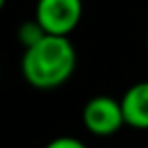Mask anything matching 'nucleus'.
<instances>
[{
  "instance_id": "1",
  "label": "nucleus",
  "mask_w": 148,
  "mask_h": 148,
  "mask_svg": "<svg viewBox=\"0 0 148 148\" xmlns=\"http://www.w3.org/2000/svg\"><path fill=\"white\" fill-rule=\"evenodd\" d=\"M77 65V53L69 37L47 35L41 43L25 49L21 71L35 89H57L65 85Z\"/></svg>"
},
{
  "instance_id": "2",
  "label": "nucleus",
  "mask_w": 148,
  "mask_h": 148,
  "mask_svg": "<svg viewBox=\"0 0 148 148\" xmlns=\"http://www.w3.org/2000/svg\"><path fill=\"white\" fill-rule=\"evenodd\" d=\"M35 18L47 35L69 37L83 18V0H37Z\"/></svg>"
},
{
  "instance_id": "3",
  "label": "nucleus",
  "mask_w": 148,
  "mask_h": 148,
  "mask_svg": "<svg viewBox=\"0 0 148 148\" xmlns=\"http://www.w3.org/2000/svg\"><path fill=\"white\" fill-rule=\"evenodd\" d=\"M81 122L85 130L97 138H110L126 126L120 99L112 95H93L85 101L81 112Z\"/></svg>"
},
{
  "instance_id": "4",
  "label": "nucleus",
  "mask_w": 148,
  "mask_h": 148,
  "mask_svg": "<svg viewBox=\"0 0 148 148\" xmlns=\"http://www.w3.org/2000/svg\"><path fill=\"white\" fill-rule=\"evenodd\" d=\"M126 126L134 130H148V81L130 85L120 97Z\"/></svg>"
},
{
  "instance_id": "5",
  "label": "nucleus",
  "mask_w": 148,
  "mask_h": 148,
  "mask_svg": "<svg viewBox=\"0 0 148 148\" xmlns=\"http://www.w3.org/2000/svg\"><path fill=\"white\" fill-rule=\"evenodd\" d=\"M45 37H47V31L41 27V23H39L37 18L27 21V23H23V25L18 27V41H21V45H23L25 49H29V47H33V45H37V43H41Z\"/></svg>"
},
{
  "instance_id": "6",
  "label": "nucleus",
  "mask_w": 148,
  "mask_h": 148,
  "mask_svg": "<svg viewBox=\"0 0 148 148\" xmlns=\"http://www.w3.org/2000/svg\"><path fill=\"white\" fill-rule=\"evenodd\" d=\"M43 148H87L85 142H81L75 136H57L53 140H49Z\"/></svg>"
},
{
  "instance_id": "7",
  "label": "nucleus",
  "mask_w": 148,
  "mask_h": 148,
  "mask_svg": "<svg viewBox=\"0 0 148 148\" xmlns=\"http://www.w3.org/2000/svg\"><path fill=\"white\" fill-rule=\"evenodd\" d=\"M146 53H148V33H146Z\"/></svg>"
}]
</instances>
